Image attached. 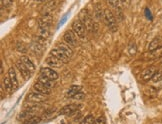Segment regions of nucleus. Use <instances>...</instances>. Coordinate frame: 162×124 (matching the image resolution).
Returning <instances> with one entry per match:
<instances>
[{
  "label": "nucleus",
  "instance_id": "9",
  "mask_svg": "<svg viewBox=\"0 0 162 124\" xmlns=\"http://www.w3.org/2000/svg\"><path fill=\"white\" fill-rule=\"evenodd\" d=\"M155 73H156V68L154 66H150L142 71V73H141V78H142L143 81H149L152 79Z\"/></svg>",
  "mask_w": 162,
  "mask_h": 124
},
{
  "label": "nucleus",
  "instance_id": "14",
  "mask_svg": "<svg viewBox=\"0 0 162 124\" xmlns=\"http://www.w3.org/2000/svg\"><path fill=\"white\" fill-rule=\"evenodd\" d=\"M8 77H9L10 80H11L13 86H14V89L16 90V89L18 88L19 83H18V78H17L16 72H15L14 68H13V67L9 68V70H8Z\"/></svg>",
  "mask_w": 162,
  "mask_h": 124
},
{
  "label": "nucleus",
  "instance_id": "16",
  "mask_svg": "<svg viewBox=\"0 0 162 124\" xmlns=\"http://www.w3.org/2000/svg\"><path fill=\"white\" fill-rule=\"evenodd\" d=\"M21 60L23 63H24V65H25V66L28 68L29 69V71L31 72V73H34V72H35V66H34V64H33V62L31 61L30 59L27 56H22L21 57Z\"/></svg>",
  "mask_w": 162,
  "mask_h": 124
},
{
  "label": "nucleus",
  "instance_id": "4",
  "mask_svg": "<svg viewBox=\"0 0 162 124\" xmlns=\"http://www.w3.org/2000/svg\"><path fill=\"white\" fill-rule=\"evenodd\" d=\"M49 55H52V56L58 58V59H60L62 62H63V63H67V62L69 61V59H70L69 55L65 52V51L62 49V48L58 47V46L53 48V49L50 51Z\"/></svg>",
  "mask_w": 162,
  "mask_h": 124
},
{
  "label": "nucleus",
  "instance_id": "1",
  "mask_svg": "<svg viewBox=\"0 0 162 124\" xmlns=\"http://www.w3.org/2000/svg\"><path fill=\"white\" fill-rule=\"evenodd\" d=\"M103 20H104L106 26H107L109 28V30H111L112 32H115V31L117 30V28H118V26H117V22H116V17L114 16V14H113L109 9L104 10Z\"/></svg>",
  "mask_w": 162,
  "mask_h": 124
},
{
  "label": "nucleus",
  "instance_id": "11",
  "mask_svg": "<svg viewBox=\"0 0 162 124\" xmlns=\"http://www.w3.org/2000/svg\"><path fill=\"white\" fill-rule=\"evenodd\" d=\"M32 89L34 91L38 92V93H41V94H44V95H49L51 93V89L48 88L47 86H45L44 84L40 83L39 81H37L36 83H34Z\"/></svg>",
  "mask_w": 162,
  "mask_h": 124
},
{
  "label": "nucleus",
  "instance_id": "12",
  "mask_svg": "<svg viewBox=\"0 0 162 124\" xmlns=\"http://www.w3.org/2000/svg\"><path fill=\"white\" fill-rule=\"evenodd\" d=\"M40 74L41 75H44V76H46L48 78H50V79H52V80H56V79L58 78L57 72H55L52 69V68H50V67H43V68H41Z\"/></svg>",
  "mask_w": 162,
  "mask_h": 124
},
{
  "label": "nucleus",
  "instance_id": "18",
  "mask_svg": "<svg viewBox=\"0 0 162 124\" xmlns=\"http://www.w3.org/2000/svg\"><path fill=\"white\" fill-rule=\"evenodd\" d=\"M161 46V40L160 38H154L153 40H151V42L149 43V45H148V51L151 52V51H154L155 49H157V48H159Z\"/></svg>",
  "mask_w": 162,
  "mask_h": 124
},
{
  "label": "nucleus",
  "instance_id": "20",
  "mask_svg": "<svg viewBox=\"0 0 162 124\" xmlns=\"http://www.w3.org/2000/svg\"><path fill=\"white\" fill-rule=\"evenodd\" d=\"M43 44H41L39 42H37V41H34V43L32 44V46H31V49L35 54H38L40 55L42 53V50H43Z\"/></svg>",
  "mask_w": 162,
  "mask_h": 124
},
{
  "label": "nucleus",
  "instance_id": "8",
  "mask_svg": "<svg viewBox=\"0 0 162 124\" xmlns=\"http://www.w3.org/2000/svg\"><path fill=\"white\" fill-rule=\"evenodd\" d=\"M15 65H16V68L20 72V74H21V76L24 79H25V80H28V79L31 77V75H32V73H31L28 68H27L25 65H24L23 62L21 60H18V61L16 62Z\"/></svg>",
  "mask_w": 162,
  "mask_h": 124
},
{
  "label": "nucleus",
  "instance_id": "26",
  "mask_svg": "<svg viewBox=\"0 0 162 124\" xmlns=\"http://www.w3.org/2000/svg\"><path fill=\"white\" fill-rule=\"evenodd\" d=\"M58 47H60V48H62L65 52H66L68 55H69V57L71 58V56L73 55V51H72V49L71 48H69V46H67V45H64V44H59L58 45Z\"/></svg>",
  "mask_w": 162,
  "mask_h": 124
},
{
  "label": "nucleus",
  "instance_id": "35",
  "mask_svg": "<svg viewBox=\"0 0 162 124\" xmlns=\"http://www.w3.org/2000/svg\"><path fill=\"white\" fill-rule=\"evenodd\" d=\"M129 2H130V0H121V3L123 5H125V6H128Z\"/></svg>",
  "mask_w": 162,
  "mask_h": 124
},
{
  "label": "nucleus",
  "instance_id": "3",
  "mask_svg": "<svg viewBox=\"0 0 162 124\" xmlns=\"http://www.w3.org/2000/svg\"><path fill=\"white\" fill-rule=\"evenodd\" d=\"M80 21L84 24V26L86 27L87 31H91L93 28V24H92V19L90 15H89L88 11L86 9H82L80 12H79V18Z\"/></svg>",
  "mask_w": 162,
  "mask_h": 124
},
{
  "label": "nucleus",
  "instance_id": "19",
  "mask_svg": "<svg viewBox=\"0 0 162 124\" xmlns=\"http://www.w3.org/2000/svg\"><path fill=\"white\" fill-rule=\"evenodd\" d=\"M55 5H56V1H50V2H48L47 4L43 7V9H42L43 15H45V14H50V11H51V10H53V9H54Z\"/></svg>",
  "mask_w": 162,
  "mask_h": 124
},
{
  "label": "nucleus",
  "instance_id": "15",
  "mask_svg": "<svg viewBox=\"0 0 162 124\" xmlns=\"http://www.w3.org/2000/svg\"><path fill=\"white\" fill-rule=\"evenodd\" d=\"M38 81L40 82V83H42L44 84L45 86H47L48 88H50V89H52L54 87V81L55 80H52V79H50V78H48L46 76H44V75H39V78H38Z\"/></svg>",
  "mask_w": 162,
  "mask_h": 124
},
{
  "label": "nucleus",
  "instance_id": "29",
  "mask_svg": "<svg viewBox=\"0 0 162 124\" xmlns=\"http://www.w3.org/2000/svg\"><path fill=\"white\" fill-rule=\"evenodd\" d=\"M12 1L13 0H1V8L8 7L12 4Z\"/></svg>",
  "mask_w": 162,
  "mask_h": 124
},
{
  "label": "nucleus",
  "instance_id": "32",
  "mask_svg": "<svg viewBox=\"0 0 162 124\" xmlns=\"http://www.w3.org/2000/svg\"><path fill=\"white\" fill-rule=\"evenodd\" d=\"M84 96H85L84 93H82V92L80 91V92H78L77 94L74 96L73 99H76V100H81V99H83V98H84Z\"/></svg>",
  "mask_w": 162,
  "mask_h": 124
},
{
  "label": "nucleus",
  "instance_id": "25",
  "mask_svg": "<svg viewBox=\"0 0 162 124\" xmlns=\"http://www.w3.org/2000/svg\"><path fill=\"white\" fill-rule=\"evenodd\" d=\"M103 15H104V11H102V9L100 7V5H96V8H95V16L97 17V18H103Z\"/></svg>",
  "mask_w": 162,
  "mask_h": 124
},
{
  "label": "nucleus",
  "instance_id": "5",
  "mask_svg": "<svg viewBox=\"0 0 162 124\" xmlns=\"http://www.w3.org/2000/svg\"><path fill=\"white\" fill-rule=\"evenodd\" d=\"M46 95L41 94V93H38L36 91H31L29 92L26 96V101L32 102V103H43L46 101Z\"/></svg>",
  "mask_w": 162,
  "mask_h": 124
},
{
  "label": "nucleus",
  "instance_id": "17",
  "mask_svg": "<svg viewBox=\"0 0 162 124\" xmlns=\"http://www.w3.org/2000/svg\"><path fill=\"white\" fill-rule=\"evenodd\" d=\"M81 91V87L78 85H73L68 89V91L66 92V97L67 98H73L78 92Z\"/></svg>",
  "mask_w": 162,
  "mask_h": 124
},
{
  "label": "nucleus",
  "instance_id": "22",
  "mask_svg": "<svg viewBox=\"0 0 162 124\" xmlns=\"http://www.w3.org/2000/svg\"><path fill=\"white\" fill-rule=\"evenodd\" d=\"M80 124H95V118L92 114H88L80 122Z\"/></svg>",
  "mask_w": 162,
  "mask_h": 124
},
{
  "label": "nucleus",
  "instance_id": "13",
  "mask_svg": "<svg viewBox=\"0 0 162 124\" xmlns=\"http://www.w3.org/2000/svg\"><path fill=\"white\" fill-rule=\"evenodd\" d=\"M1 84H2L3 86H4V89H5V91H6V92H8V93H12L13 91H15L14 86H13L11 80H10V79H9L8 75H7V76H5L4 78L2 79Z\"/></svg>",
  "mask_w": 162,
  "mask_h": 124
},
{
  "label": "nucleus",
  "instance_id": "23",
  "mask_svg": "<svg viewBox=\"0 0 162 124\" xmlns=\"http://www.w3.org/2000/svg\"><path fill=\"white\" fill-rule=\"evenodd\" d=\"M41 121V118L40 117H37V116H32L28 118L27 120L24 121V124H38Z\"/></svg>",
  "mask_w": 162,
  "mask_h": 124
},
{
  "label": "nucleus",
  "instance_id": "10",
  "mask_svg": "<svg viewBox=\"0 0 162 124\" xmlns=\"http://www.w3.org/2000/svg\"><path fill=\"white\" fill-rule=\"evenodd\" d=\"M45 62H46V64L48 65V66L53 67V68H60L62 65L64 64L60 59H58V58L52 56V55H49V56L45 59Z\"/></svg>",
  "mask_w": 162,
  "mask_h": 124
},
{
  "label": "nucleus",
  "instance_id": "27",
  "mask_svg": "<svg viewBox=\"0 0 162 124\" xmlns=\"http://www.w3.org/2000/svg\"><path fill=\"white\" fill-rule=\"evenodd\" d=\"M153 82H159L162 80V71H156V73L154 74V76L151 79Z\"/></svg>",
  "mask_w": 162,
  "mask_h": 124
},
{
  "label": "nucleus",
  "instance_id": "31",
  "mask_svg": "<svg viewBox=\"0 0 162 124\" xmlns=\"http://www.w3.org/2000/svg\"><path fill=\"white\" fill-rule=\"evenodd\" d=\"M107 1H108L109 4L111 5L112 7H114V8L118 7V6H119V0H107Z\"/></svg>",
  "mask_w": 162,
  "mask_h": 124
},
{
  "label": "nucleus",
  "instance_id": "2",
  "mask_svg": "<svg viewBox=\"0 0 162 124\" xmlns=\"http://www.w3.org/2000/svg\"><path fill=\"white\" fill-rule=\"evenodd\" d=\"M72 30L74 31V33L79 37V38H84L86 36V32H87V29L84 26V24L82 23L80 20L77 19L73 21L72 23Z\"/></svg>",
  "mask_w": 162,
  "mask_h": 124
},
{
  "label": "nucleus",
  "instance_id": "24",
  "mask_svg": "<svg viewBox=\"0 0 162 124\" xmlns=\"http://www.w3.org/2000/svg\"><path fill=\"white\" fill-rule=\"evenodd\" d=\"M136 52H137L136 44H135V42H131L128 46V53H129L130 56H133V55L136 54Z\"/></svg>",
  "mask_w": 162,
  "mask_h": 124
},
{
  "label": "nucleus",
  "instance_id": "6",
  "mask_svg": "<svg viewBox=\"0 0 162 124\" xmlns=\"http://www.w3.org/2000/svg\"><path fill=\"white\" fill-rule=\"evenodd\" d=\"M79 108L80 105L77 104H68L62 107L59 111V115H65V116H72L76 113H79Z\"/></svg>",
  "mask_w": 162,
  "mask_h": 124
},
{
  "label": "nucleus",
  "instance_id": "7",
  "mask_svg": "<svg viewBox=\"0 0 162 124\" xmlns=\"http://www.w3.org/2000/svg\"><path fill=\"white\" fill-rule=\"evenodd\" d=\"M76 34L74 33L73 30H67L63 35L64 42L69 46H76L77 45V38Z\"/></svg>",
  "mask_w": 162,
  "mask_h": 124
},
{
  "label": "nucleus",
  "instance_id": "21",
  "mask_svg": "<svg viewBox=\"0 0 162 124\" xmlns=\"http://www.w3.org/2000/svg\"><path fill=\"white\" fill-rule=\"evenodd\" d=\"M148 56H149L148 57L149 59H157V58L162 57V46L157 48V49H155L154 51H151Z\"/></svg>",
  "mask_w": 162,
  "mask_h": 124
},
{
  "label": "nucleus",
  "instance_id": "36",
  "mask_svg": "<svg viewBox=\"0 0 162 124\" xmlns=\"http://www.w3.org/2000/svg\"><path fill=\"white\" fill-rule=\"evenodd\" d=\"M34 1H37V2H46L48 0H34Z\"/></svg>",
  "mask_w": 162,
  "mask_h": 124
},
{
  "label": "nucleus",
  "instance_id": "33",
  "mask_svg": "<svg viewBox=\"0 0 162 124\" xmlns=\"http://www.w3.org/2000/svg\"><path fill=\"white\" fill-rule=\"evenodd\" d=\"M17 50H18L19 52H23V53L26 52V51H27V49H26L25 47H24L23 44H20V43L17 44Z\"/></svg>",
  "mask_w": 162,
  "mask_h": 124
},
{
  "label": "nucleus",
  "instance_id": "34",
  "mask_svg": "<svg viewBox=\"0 0 162 124\" xmlns=\"http://www.w3.org/2000/svg\"><path fill=\"white\" fill-rule=\"evenodd\" d=\"M68 14H69V13H66V14H65L63 17H62V19L60 20V22H59V25H58V28H59L60 26H62V25H63V24L65 23V21H66V20H67V16H68Z\"/></svg>",
  "mask_w": 162,
  "mask_h": 124
},
{
  "label": "nucleus",
  "instance_id": "28",
  "mask_svg": "<svg viewBox=\"0 0 162 124\" xmlns=\"http://www.w3.org/2000/svg\"><path fill=\"white\" fill-rule=\"evenodd\" d=\"M115 9H116V17L120 20V21H122V20H123V12H122V9L120 8L119 6H118V7H116Z\"/></svg>",
  "mask_w": 162,
  "mask_h": 124
},
{
  "label": "nucleus",
  "instance_id": "30",
  "mask_svg": "<svg viewBox=\"0 0 162 124\" xmlns=\"http://www.w3.org/2000/svg\"><path fill=\"white\" fill-rule=\"evenodd\" d=\"M95 124H106V119L104 116H99L95 119Z\"/></svg>",
  "mask_w": 162,
  "mask_h": 124
}]
</instances>
